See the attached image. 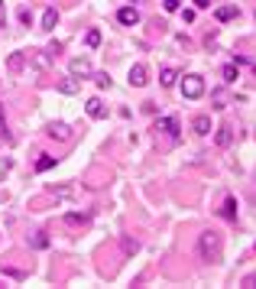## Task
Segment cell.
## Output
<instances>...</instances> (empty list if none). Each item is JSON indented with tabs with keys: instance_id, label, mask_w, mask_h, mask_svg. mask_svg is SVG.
Returning <instances> with one entry per match:
<instances>
[{
	"instance_id": "1",
	"label": "cell",
	"mask_w": 256,
	"mask_h": 289,
	"mask_svg": "<svg viewBox=\"0 0 256 289\" xmlns=\"http://www.w3.org/2000/svg\"><path fill=\"white\" fill-rule=\"evenodd\" d=\"M198 253H201V260H208V263H218L221 260V234L218 231H204V234L198 237Z\"/></svg>"
},
{
	"instance_id": "2",
	"label": "cell",
	"mask_w": 256,
	"mask_h": 289,
	"mask_svg": "<svg viewBox=\"0 0 256 289\" xmlns=\"http://www.w3.org/2000/svg\"><path fill=\"white\" fill-rule=\"evenodd\" d=\"M182 94H185L188 101H198L204 94V78L201 75H185V78H182Z\"/></svg>"
},
{
	"instance_id": "3",
	"label": "cell",
	"mask_w": 256,
	"mask_h": 289,
	"mask_svg": "<svg viewBox=\"0 0 256 289\" xmlns=\"http://www.w3.org/2000/svg\"><path fill=\"white\" fill-rule=\"evenodd\" d=\"M153 130L156 133H169L172 140H179V120H175V117H159L153 124Z\"/></svg>"
},
{
	"instance_id": "4",
	"label": "cell",
	"mask_w": 256,
	"mask_h": 289,
	"mask_svg": "<svg viewBox=\"0 0 256 289\" xmlns=\"http://www.w3.org/2000/svg\"><path fill=\"white\" fill-rule=\"evenodd\" d=\"M68 72L75 75V78H88V75H91V65H88V59H71Z\"/></svg>"
},
{
	"instance_id": "5",
	"label": "cell",
	"mask_w": 256,
	"mask_h": 289,
	"mask_svg": "<svg viewBox=\"0 0 256 289\" xmlns=\"http://www.w3.org/2000/svg\"><path fill=\"white\" fill-rule=\"evenodd\" d=\"M146 81H149V72H146V65H133V69H130V85L143 88Z\"/></svg>"
},
{
	"instance_id": "6",
	"label": "cell",
	"mask_w": 256,
	"mask_h": 289,
	"mask_svg": "<svg viewBox=\"0 0 256 289\" xmlns=\"http://www.w3.org/2000/svg\"><path fill=\"white\" fill-rule=\"evenodd\" d=\"M117 20H120L124 26H136L140 23V13H136V7H124L120 13H117Z\"/></svg>"
},
{
	"instance_id": "7",
	"label": "cell",
	"mask_w": 256,
	"mask_h": 289,
	"mask_svg": "<svg viewBox=\"0 0 256 289\" xmlns=\"http://www.w3.org/2000/svg\"><path fill=\"white\" fill-rule=\"evenodd\" d=\"M104 114H107V108H104V101H101V98H91V101H88V117L101 120Z\"/></svg>"
},
{
	"instance_id": "8",
	"label": "cell",
	"mask_w": 256,
	"mask_h": 289,
	"mask_svg": "<svg viewBox=\"0 0 256 289\" xmlns=\"http://www.w3.org/2000/svg\"><path fill=\"white\" fill-rule=\"evenodd\" d=\"M214 140H218V146L221 149H227V146H230V143H233V127H218V137H214Z\"/></svg>"
},
{
	"instance_id": "9",
	"label": "cell",
	"mask_w": 256,
	"mask_h": 289,
	"mask_svg": "<svg viewBox=\"0 0 256 289\" xmlns=\"http://www.w3.org/2000/svg\"><path fill=\"white\" fill-rule=\"evenodd\" d=\"M159 81H162V88H172L175 81H179V72L172 69V65H162V72H159Z\"/></svg>"
},
{
	"instance_id": "10",
	"label": "cell",
	"mask_w": 256,
	"mask_h": 289,
	"mask_svg": "<svg viewBox=\"0 0 256 289\" xmlns=\"http://www.w3.org/2000/svg\"><path fill=\"white\" fill-rule=\"evenodd\" d=\"M49 137H52V140H71V130L65 124H49Z\"/></svg>"
},
{
	"instance_id": "11",
	"label": "cell",
	"mask_w": 256,
	"mask_h": 289,
	"mask_svg": "<svg viewBox=\"0 0 256 289\" xmlns=\"http://www.w3.org/2000/svg\"><path fill=\"white\" fill-rule=\"evenodd\" d=\"M65 224H68V227H85L88 224V215H85V211H68V215H65Z\"/></svg>"
},
{
	"instance_id": "12",
	"label": "cell",
	"mask_w": 256,
	"mask_h": 289,
	"mask_svg": "<svg viewBox=\"0 0 256 289\" xmlns=\"http://www.w3.org/2000/svg\"><path fill=\"white\" fill-rule=\"evenodd\" d=\"M55 166V156H49V153H42V156L36 159V172H49Z\"/></svg>"
},
{
	"instance_id": "13",
	"label": "cell",
	"mask_w": 256,
	"mask_h": 289,
	"mask_svg": "<svg viewBox=\"0 0 256 289\" xmlns=\"http://www.w3.org/2000/svg\"><path fill=\"white\" fill-rule=\"evenodd\" d=\"M194 133H201V137H204V133H211V117H204V114H201V117H194Z\"/></svg>"
},
{
	"instance_id": "14",
	"label": "cell",
	"mask_w": 256,
	"mask_h": 289,
	"mask_svg": "<svg viewBox=\"0 0 256 289\" xmlns=\"http://www.w3.org/2000/svg\"><path fill=\"white\" fill-rule=\"evenodd\" d=\"M55 23H59V13L49 7L46 13H42V30H55Z\"/></svg>"
},
{
	"instance_id": "15",
	"label": "cell",
	"mask_w": 256,
	"mask_h": 289,
	"mask_svg": "<svg viewBox=\"0 0 256 289\" xmlns=\"http://www.w3.org/2000/svg\"><path fill=\"white\" fill-rule=\"evenodd\" d=\"M221 215H224L227 221H237V202H233V198H227L224 208H221Z\"/></svg>"
},
{
	"instance_id": "16",
	"label": "cell",
	"mask_w": 256,
	"mask_h": 289,
	"mask_svg": "<svg viewBox=\"0 0 256 289\" xmlns=\"http://www.w3.org/2000/svg\"><path fill=\"white\" fill-rule=\"evenodd\" d=\"M23 62H26V55L23 52H13V55H10V62H7V69L10 72H20V69H23Z\"/></svg>"
},
{
	"instance_id": "17",
	"label": "cell",
	"mask_w": 256,
	"mask_h": 289,
	"mask_svg": "<svg viewBox=\"0 0 256 289\" xmlns=\"http://www.w3.org/2000/svg\"><path fill=\"white\" fill-rule=\"evenodd\" d=\"M221 20V23H227V20H233L237 16V7H218V13H214Z\"/></svg>"
},
{
	"instance_id": "18",
	"label": "cell",
	"mask_w": 256,
	"mask_h": 289,
	"mask_svg": "<svg viewBox=\"0 0 256 289\" xmlns=\"http://www.w3.org/2000/svg\"><path fill=\"white\" fill-rule=\"evenodd\" d=\"M59 91H62V94H75V91H78V78H65V81H59Z\"/></svg>"
},
{
	"instance_id": "19",
	"label": "cell",
	"mask_w": 256,
	"mask_h": 289,
	"mask_svg": "<svg viewBox=\"0 0 256 289\" xmlns=\"http://www.w3.org/2000/svg\"><path fill=\"white\" fill-rule=\"evenodd\" d=\"M85 42H88V49H97V46H101V33H97V30H88Z\"/></svg>"
},
{
	"instance_id": "20",
	"label": "cell",
	"mask_w": 256,
	"mask_h": 289,
	"mask_svg": "<svg viewBox=\"0 0 256 289\" xmlns=\"http://www.w3.org/2000/svg\"><path fill=\"white\" fill-rule=\"evenodd\" d=\"M221 75H224V81H227V85H230V81H237V78H240V75H237V65H224V72H221Z\"/></svg>"
},
{
	"instance_id": "21",
	"label": "cell",
	"mask_w": 256,
	"mask_h": 289,
	"mask_svg": "<svg viewBox=\"0 0 256 289\" xmlns=\"http://www.w3.org/2000/svg\"><path fill=\"white\" fill-rule=\"evenodd\" d=\"M211 98H214V108H218V110H224V108H227V94H224V91H214Z\"/></svg>"
},
{
	"instance_id": "22",
	"label": "cell",
	"mask_w": 256,
	"mask_h": 289,
	"mask_svg": "<svg viewBox=\"0 0 256 289\" xmlns=\"http://www.w3.org/2000/svg\"><path fill=\"white\" fill-rule=\"evenodd\" d=\"M94 85H97V88H110V78H107V72H97V75H94Z\"/></svg>"
},
{
	"instance_id": "23",
	"label": "cell",
	"mask_w": 256,
	"mask_h": 289,
	"mask_svg": "<svg viewBox=\"0 0 256 289\" xmlns=\"http://www.w3.org/2000/svg\"><path fill=\"white\" fill-rule=\"evenodd\" d=\"M46 244H49V237L42 234V231H39V234H36V237H32V241H30V247H46Z\"/></svg>"
},
{
	"instance_id": "24",
	"label": "cell",
	"mask_w": 256,
	"mask_h": 289,
	"mask_svg": "<svg viewBox=\"0 0 256 289\" xmlns=\"http://www.w3.org/2000/svg\"><path fill=\"white\" fill-rule=\"evenodd\" d=\"M124 250L127 253H136V241H133V237H124Z\"/></svg>"
},
{
	"instance_id": "25",
	"label": "cell",
	"mask_w": 256,
	"mask_h": 289,
	"mask_svg": "<svg viewBox=\"0 0 256 289\" xmlns=\"http://www.w3.org/2000/svg\"><path fill=\"white\" fill-rule=\"evenodd\" d=\"M179 3H182V0H162V7L169 10V13H172V10H179Z\"/></svg>"
},
{
	"instance_id": "26",
	"label": "cell",
	"mask_w": 256,
	"mask_h": 289,
	"mask_svg": "<svg viewBox=\"0 0 256 289\" xmlns=\"http://www.w3.org/2000/svg\"><path fill=\"white\" fill-rule=\"evenodd\" d=\"M20 20H23V23H26V26H30V23H32V13H30V10H26V7H23V10H20Z\"/></svg>"
},
{
	"instance_id": "27",
	"label": "cell",
	"mask_w": 256,
	"mask_h": 289,
	"mask_svg": "<svg viewBox=\"0 0 256 289\" xmlns=\"http://www.w3.org/2000/svg\"><path fill=\"white\" fill-rule=\"evenodd\" d=\"M243 286H247V289H256V273H250L247 280H243Z\"/></svg>"
},
{
	"instance_id": "28",
	"label": "cell",
	"mask_w": 256,
	"mask_h": 289,
	"mask_svg": "<svg viewBox=\"0 0 256 289\" xmlns=\"http://www.w3.org/2000/svg\"><path fill=\"white\" fill-rule=\"evenodd\" d=\"M0 137H3V140H10V133H7V124H3V117H0Z\"/></svg>"
},
{
	"instance_id": "29",
	"label": "cell",
	"mask_w": 256,
	"mask_h": 289,
	"mask_svg": "<svg viewBox=\"0 0 256 289\" xmlns=\"http://www.w3.org/2000/svg\"><path fill=\"white\" fill-rule=\"evenodd\" d=\"M194 7H198V10H204V7H211V0H194Z\"/></svg>"
}]
</instances>
